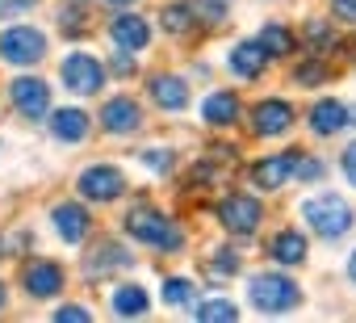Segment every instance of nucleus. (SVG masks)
I'll list each match as a JSON object with an SVG mask.
<instances>
[{
    "label": "nucleus",
    "instance_id": "nucleus-32",
    "mask_svg": "<svg viewBox=\"0 0 356 323\" xmlns=\"http://www.w3.org/2000/svg\"><path fill=\"white\" fill-rule=\"evenodd\" d=\"M235 273H239V252L218 248L214 252V277H235Z\"/></svg>",
    "mask_w": 356,
    "mask_h": 323
},
{
    "label": "nucleus",
    "instance_id": "nucleus-14",
    "mask_svg": "<svg viewBox=\"0 0 356 323\" xmlns=\"http://www.w3.org/2000/svg\"><path fill=\"white\" fill-rule=\"evenodd\" d=\"M289 177H293V151H285V155H268V159H260V164L252 168V185L264 189V194L281 189Z\"/></svg>",
    "mask_w": 356,
    "mask_h": 323
},
{
    "label": "nucleus",
    "instance_id": "nucleus-19",
    "mask_svg": "<svg viewBox=\"0 0 356 323\" xmlns=\"http://www.w3.org/2000/svg\"><path fill=\"white\" fill-rule=\"evenodd\" d=\"M88 113L84 109H55L51 113V134L59 139V143H84L88 139Z\"/></svg>",
    "mask_w": 356,
    "mask_h": 323
},
{
    "label": "nucleus",
    "instance_id": "nucleus-30",
    "mask_svg": "<svg viewBox=\"0 0 356 323\" xmlns=\"http://www.w3.org/2000/svg\"><path fill=\"white\" fill-rule=\"evenodd\" d=\"M293 177L298 181H318L323 177V159L318 155H293Z\"/></svg>",
    "mask_w": 356,
    "mask_h": 323
},
{
    "label": "nucleus",
    "instance_id": "nucleus-4",
    "mask_svg": "<svg viewBox=\"0 0 356 323\" xmlns=\"http://www.w3.org/2000/svg\"><path fill=\"white\" fill-rule=\"evenodd\" d=\"M0 59L13 68H34L47 59V34L34 26H9L0 34Z\"/></svg>",
    "mask_w": 356,
    "mask_h": 323
},
{
    "label": "nucleus",
    "instance_id": "nucleus-21",
    "mask_svg": "<svg viewBox=\"0 0 356 323\" xmlns=\"http://www.w3.org/2000/svg\"><path fill=\"white\" fill-rule=\"evenodd\" d=\"M202 118H206V126H231L239 118V97L235 93H210L202 101Z\"/></svg>",
    "mask_w": 356,
    "mask_h": 323
},
{
    "label": "nucleus",
    "instance_id": "nucleus-26",
    "mask_svg": "<svg viewBox=\"0 0 356 323\" xmlns=\"http://www.w3.org/2000/svg\"><path fill=\"white\" fill-rule=\"evenodd\" d=\"M159 22H163L168 34H185V30L193 26V13H189V5H168V9L159 13Z\"/></svg>",
    "mask_w": 356,
    "mask_h": 323
},
{
    "label": "nucleus",
    "instance_id": "nucleus-38",
    "mask_svg": "<svg viewBox=\"0 0 356 323\" xmlns=\"http://www.w3.org/2000/svg\"><path fill=\"white\" fill-rule=\"evenodd\" d=\"M55 319H88V310H84V306H59Z\"/></svg>",
    "mask_w": 356,
    "mask_h": 323
},
{
    "label": "nucleus",
    "instance_id": "nucleus-27",
    "mask_svg": "<svg viewBox=\"0 0 356 323\" xmlns=\"http://www.w3.org/2000/svg\"><path fill=\"white\" fill-rule=\"evenodd\" d=\"M163 302H168V306H189V302H193V281L168 277V281H163Z\"/></svg>",
    "mask_w": 356,
    "mask_h": 323
},
{
    "label": "nucleus",
    "instance_id": "nucleus-42",
    "mask_svg": "<svg viewBox=\"0 0 356 323\" xmlns=\"http://www.w3.org/2000/svg\"><path fill=\"white\" fill-rule=\"evenodd\" d=\"M0 306H5V281H0Z\"/></svg>",
    "mask_w": 356,
    "mask_h": 323
},
{
    "label": "nucleus",
    "instance_id": "nucleus-13",
    "mask_svg": "<svg viewBox=\"0 0 356 323\" xmlns=\"http://www.w3.org/2000/svg\"><path fill=\"white\" fill-rule=\"evenodd\" d=\"M122 269H130V252L122 248V244H113V239H105V244H97L92 252H88V260H84V273L88 277H109V273H122Z\"/></svg>",
    "mask_w": 356,
    "mask_h": 323
},
{
    "label": "nucleus",
    "instance_id": "nucleus-33",
    "mask_svg": "<svg viewBox=\"0 0 356 323\" xmlns=\"http://www.w3.org/2000/svg\"><path fill=\"white\" fill-rule=\"evenodd\" d=\"M143 164H147L151 173H172V151H168V147H163V151L151 147V151H143Z\"/></svg>",
    "mask_w": 356,
    "mask_h": 323
},
{
    "label": "nucleus",
    "instance_id": "nucleus-31",
    "mask_svg": "<svg viewBox=\"0 0 356 323\" xmlns=\"http://www.w3.org/2000/svg\"><path fill=\"white\" fill-rule=\"evenodd\" d=\"M306 42L318 47V51H323V47H335V30H331L327 22H306Z\"/></svg>",
    "mask_w": 356,
    "mask_h": 323
},
{
    "label": "nucleus",
    "instance_id": "nucleus-5",
    "mask_svg": "<svg viewBox=\"0 0 356 323\" xmlns=\"http://www.w3.org/2000/svg\"><path fill=\"white\" fill-rule=\"evenodd\" d=\"M59 80H63V88H67V93H76V97H97V93H101V84H105V63H101L97 55L76 51V55H67V59H63Z\"/></svg>",
    "mask_w": 356,
    "mask_h": 323
},
{
    "label": "nucleus",
    "instance_id": "nucleus-16",
    "mask_svg": "<svg viewBox=\"0 0 356 323\" xmlns=\"http://www.w3.org/2000/svg\"><path fill=\"white\" fill-rule=\"evenodd\" d=\"M343 126H348V105L343 101H335V97L314 101V109H310V130L314 134H339Z\"/></svg>",
    "mask_w": 356,
    "mask_h": 323
},
{
    "label": "nucleus",
    "instance_id": "nucleus-34",
    "mask_svg": "<svg viewBox=\"0 0 356 323\" xmlns=\"http://www.w3.org/2000/svg\"><path fill=\"white\" fill-rule=\"evenodd\" d=\"M339 164H343L348 185H356V143H348V147H343V159H339Z\"/></svg>",
    "mask_w": 356,
    "mask_h": 323
},
{
    "label": "nucleus",
    "instance_id": "nucleus-36",
    "mask_svg": "<svg viewBox=\"0 0 356 323\" xmlns=\"http://www.w3.org/2000/svg\"><path fill=\"white\" fill-rule=\"evenodd\" d=\"M30 5H34V0H0V17H13V13H22Z\"/></svg>",
    "mask_w": 356,
    "mask_h": 323
},
{
    "label": "nucleus",
    "instance_id": "nucleus-25",
    "mask_svg": "<svg viewBox=\"0 0 356 323\" xmlns=\"http://www.w3.org/2000/svg\"><path fill=\"white\" fill-rule=\"evenodd\" d=\"M189 13H193L202 26H222V17H227V0H189Z\"/></svg>",
    "mask_w": 356,
    "mask_h": 323
},
{
    "label": "nucleus",
    "instance_id": "nucleus-20",
    "mask_svg": "<svg viewBox=\"0 0 356 323\" xmlns=\"http://www.w3.org/2000/svg\"><path fill=\"white\" fill-rule=\"evenodd\" d=\"M268 252H273V260H277V265L293 269V265H302V260H306V235H302L298 227H285V231L268 244Z\"/></svg>",
    "mask_w": 356,
    "mask_h": 323
},
{
    "label": "nucleus",
    "instance_id": "nucleus-15",
    "mask_svg": "<svg viewBox=\"0 0 356 323\" xmlns=\"http://www.w3.org/2000/svg\"><path fill=\"white\" fill-rule=\"evenodd\" d=\"M109 34H113V42H118L122 51H143V47L151 42L147 22H143V17H134V13H118V17H113V26H109Z\"/></svg>",
    "mask_w": 356,
    "mask_h": 323
},
{
    "label": "nucleus",
    "instance_id": "nucleus-37",
    "mask_svg": "<svg viewBox=\"0 0 356 323\" xmlns=\"http://www.w3.org/2000/svg\"><path fill=\"white\" fill-rule=\"evenodd\" d=\"M331 9H335L343 22H356V0H331Z\"/></svg>",
    "mask_w": 356,
    "mask_h": 323
},
{
    "label": "nucleus",
    "instance_id": "nucleus-10",
    "mask_svg": "<svg viewBox=\"0 0 356 323\" xmlns=\"http://www.w3.org/2000/svg\"><path fill=\"white\" fill-rule=\"evenodd\" d=\"M22 285L30 298H55L63 290V265L59 260H30L22 269Z\"/></svg>",
    "mask_w": 356,
    "mask_h": 323
},
{
    "label": "nucleus",
    "instance_id": "nucleus-35",
    "mask_svg": "<svg viewBox=\"0 0 356 323\" xmlns=\"http://www.w3.org/2000/svg\"><path fill=\"white\" fill-rule=\"evenodd\" d=\"M134 72H138V63H134L126 51H122V55H113V76H134Z\"/></svg>",
    "mask_w": 356,
    "mask_h": 323
},
{
    "label": "nucleus",
    "instance_id": "nucleus-23",
    "mask_svg": "<svg viewBox=\"0 0 356 323\" xmlns=\"http://www.w3.org/2000/svg\"><path fill=\"white\" fill-rule=\"evenodd\" d=\"M59 30H63V38H80L88 30V0H63L59 5Z\"/></svg>",
    "mask_w": 356,
    "mask_h": 323
},
{
    "label": "nucleus",
    "instance_id": "nucleus-39",
    "mask_svg": "<svg viewBox=\"0 0 356 323\" xmlns=\"http://www.w3.org/2000/svg\"><path fill=\"white\" fill-rule=\"evenodd\" d=\"M101 5H113V9H126V5H134V0H101Z\"/></svg>",
    "mask_w": 356,
    "mask_h": 323
},
{
    "label": "nucleus",
    "instance_id": "nucleus-29",
    "mask_svg": "<svg viewBox=\"0 0 356 323\" xmlns=\"http://www.w3.org/2000/svg\"><path fill=\"white\" fill-rule=\"evenodd\" d=\"M327 76H331V68H327L323 59H306V63H302V68L293 72V80H298V84H306V88H314V84H323Z\"/></svg>",
    "mask_w": 356,
    "mask_h": 323
},
{
    "label": "nucleus",
    "instance_id": "nucleus-24",
    "mask_svg": "<svg viewBox=\"0 0 356 323\" xmlns=\"http://www.w3.org/2000/svg\"><path fill=\"white\" fill-rule=\"evenodd\" d=\"M147 306L151 302H147V290L143 285H118L113 290V315H122V319L134 315L138 319V315H147Z\"/></svg>",
    "mask_w": 356,
    "mask_h": 323
},
{
    "label": "nucleus",
    "instance_id": "nucleus-12",
    "mask_svg": "<svg viewBox=\"0 0 356 323\" xmlns=\"http://www.w3.org/2000/svg\"><path fill=\"white\" fill-rule=\"evenodd\" d=\"M101 126H105L109 134H134V130L143 126L138 101H130V97H109L105 109H101Z\"/></svg>",
    "mask_w": 356,
    "mask_h": 323
},
{
    "label": "nucleus",
    "instance_id": "nucleus-7",
    "mask_svg": "<svg viewBox=\"0 0 356 323\" xmlns=\"http://www.w3.org/2000/svg\"><path fill=\"white\" fill-rule=\"evenodd\" d=\"M76 189H80L88 202H113V198L126 194V177H122V168H113V164H92V168L80 173Z\"/></svg>",
    "mask_w": 356,
    "mask_h": 323
},
{
    "label": "nucleus",
    "instance_id": "nucleus-3",
    "mask_svg": "<svg viewBox=\"0 0 356 323\" xmlns=\"http://www.w3.org/2000/svg\"><path fill=\"white\" fill-rule=\"evenodd\" d=\"M248 298H252V306L264 310V315H285V310H293V306L302 302V290H298V281L285 277V273H256V277L248 281Z\"/></svg>",
    "mask_w": 356,
    "mask_h": 323
},
{
    "label": "nucleus",
    "instance_id": "nucleus-9",
    "mask_svg": "<svg viewBox=\"0 0 356 323\" xmlns=\"http://www.w3.org/2000/svg\"><path fill=\"white\" fill-rule=\"evenodd\" d=\"M51 223H55V235L63 244H84L88 231H92V214L80 206V202H59L51 210Z\"/></svg>",
    "mask_w": 356,
    "mask_h": 323
},
{
    "label": "nucleus",
    "instance_id": "nucleus-17",
    "mask_svg": "<svg viewBox=\"0 0 356 323\" xmlns=\"http://www.w3.org/2000/svg\"><path fill=\"white\" fill-rule=\"evenodd\" d=\"M151 97L159 109L176 113V109H185L189 105V84L181 76H151Z\"/></svg>",
    "mask_w": 356,
    "mask_h": 323
},
{
    "label": "nucleus",
    "instance_id": "nucleus-1",
    "mask_svg": "<svg viewBox=\"0 0 356 323\" xmlns=\"http://www.w3.org/2000/svg\"><path fill=\"white\" fill-rule=\"evenodd\" d=\"M126 235L138 239V244H147V248H155V252H181L185 248L181 227H176L168 214H159L155 206H134L126 214Z\"/></svg>",
    "mask_w": 356,
    "mask_h": 323
},
{
    "label": "nucleus",
    "instance_id": "nucleus-28",
    "mask_svg": "<svg viewBox=\"0 0 356 323\" xmlns=\"http://www.w3.org/2000/svg\"><path fill=\"white\" fill-rule=\"evenodd\" d=\"M193 315L197 319H239V306L227 302V298H210V302H197Z\"/></svg>",
    "mask_w": 356,
    "mask_h": 323
},
{
    "label": "nucleus",
    "instance_id": "nucleus-41",
    "mask_svg": "<svg viewBox=\"0 0 356 323\" xmlns=\"http://www.w3.org/2000/svg\"><path fill=\"white\" fill-rule=\"evenodd\" d=\"M348 122H352V126H356V105H352V109H348Z\"/></svg>",
    "mask_w": 356,
    "mask_h": 323
},
{
    "label": "nucleus",
    "instance_id": "nucleus-40",
    "mask_svg": "<svg viewBox=\"0 0 356 323\" xmlns=\"http://www.w3.org/2000/svg\"><path fill=\"white\" fill-rule=\"evenodd\" d=\"M348 277L356 281V252H352V260H348Z\"/></svg>",
    "mask_w": 356,
    "mask_h": 323
},
{
    "label": "nucleus",
    "instance_id": "nucleus-18",
    "mask_svg": "<svg viewBox=\"0 0 356 323\" xmlns=\"http://www.w3.org/2000/svg\"><path fill=\"white\" fill-rule=\"evenodd\" d=\"M264 63H268V55L260 51V42H239V47H231V55H227V68H231L239 80H256V76L264 72Z\"/></svg>",
    "mask_w": 356,
    "mask_h": 323
},
{
    "label": "nucleus",
    "instance_id": "nucleus-11",
    "mask_svg": "<svg viewBox=\"0 0 356 323\" xmlns=\"http://www.w3.org/2000/svg\"><path fill=\"white\" fill-rule=\"evenodd\" d=\"M9 97H13V105H17L26 118H47V109H51V88H47L38 76H22V80H13Z\"/></svg>",
    "mask_w": 356,
    "mask_h": 323
},
{
    "label": "nucleus",
    "instance_id": "nucleus-8",
    "mask_svg": "<svg viewBox=\"0 0 356 323\" xmlns=\"http://www.w3.org/2000/svg\"><path fill=\"white\" fill-rule=\"evenodd\" d=\"M293 122H298V113H293V105L281 101V97H268V101H260V105L252 109V130H256L260 139H281Z\"/></svg>",
    "mask_w": 356,
    "mask_h": 323
},
{
    "label": "nucleus",
    "instance_id": "nucleus-6",
    "mask_svg": "<svg viewBox=\"0 0 356 323\" xmlns=\"http://www.w3.org/2000/svg\"><path fill=\"white\" fill-rule=\"evenodd\" d=\"M260 219H264V206L252 194H227L218 202V223L227 231H235V235H252L260 227Z\"/></svg>",
    "mask_w": 356,
    "mask_h": 323
},
{
    "label": "nucleus",
    "instance_id": "nucleus-22",
    "mask_svg": "<svg viewBox=\"0 0 356 323\" xmlns=\"http://www.w3.org/2000/svg\"><path fill=\"white\" fill-rule=\"evenodd\" d=\"M256 42H260V51H264L268 59H285V55H293V47H298V38H293L289 26H281V22H268Z\"/></svg>",
    "mask_w": 356,
    "mask_h": 323
},
{
    "label": "nucleus",
    "instance_id": "nucleus-2",
    "mask_svg": "<svg viewBox=\"0 0 356 323\" xmlns=\"http://www.w3.org/2000/svg\"><path fill=\"white\" fill-rule=\"evenodd\" d=\"M302 219H306V227H314V235H323V239H343V235L352 231V206H348L339 194L306 198V202H302Z\"/></svg>",
    "mask_w": 356,
    "mask_h": 323
}]
</instances>
